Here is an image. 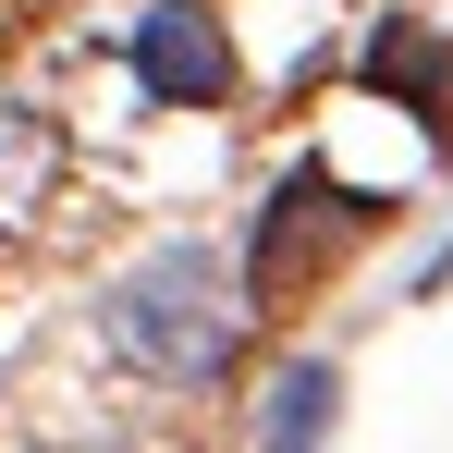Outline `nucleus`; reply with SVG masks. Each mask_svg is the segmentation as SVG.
I'll use <instances>...</instances> for the list:
<instances>
[{"label":"nucleus","mask_w":453,"mask_h":453,"mask_svg":"<svg viewBox=\"0 0 453 453\" xmlns=\"http://www.w3.org/2000/svg\"><path fill=\"white\" fill-rule=\"evenodd\" d=\"M98 319H111V343H123L148 380H172V392H221L233 356H245V295H233V270L209 257V245L135 257Z\"/></svg>","instance_id":"f257e3e1"},{"label":"nucleus","mask_w":453,"mask_h":453,"mask_svg":"<svg viewBox=\"0 0 453 453\" xmlns=\"http://www.w3.org/2000/svg\"><path fill=\"white\" fill-rule=\"evenodd\" d=\"M368 221H380V209H356L331 172H295V184L257 209V233H245V295H257V306H295V295H306V282H319V270H331Z\"/></svg>","instance_id":"f03ea898"},{"label":"nucleus","mask_w":453,"mask_h":453,"mask_svg":"<svg viewBox=\"0 0 453 453\" xmlns=\"http://www.w3.org/2000/svg\"><path fill=\"white\" fill-rule=\"evenodd\" d=\"M135 86H148L159 111H221L233 98V37L196 12V0H135Z\"/></svg>","instance_id":"7ed1b4c3"},{"label":"nucleus","mask_w":453,"mask_h":453,"mask_svg":"<svg viewBox=\"0 0 453 453\" xmlns=\"http://www.w3.org/2000/svg\"><path fill=\"white\" fill-rule=\"evenodd\" d=\"M368 74H392V86H404L429 135H453V50H441V37H417V25H380Z\"/></svg>","instance_id":"20e7f679"},{"label":"nucleus","mask_w":453,"mask_h":453,"mask_svg":"<svg viewBox=\"0 0 453 453\" xmlns=\"http://www.w3.org/2000/svg\"><path fill=\"white\" fill-rule=\"evenodd\" d=\"M319 429H331V368L295 356L270 380V404H257V453H319Z\"/></svg>","instance_id":"39448f33"},{"label":"nucleus","mask_w":453,"mask_h":453,"mask_svg":"<svg viewBox=\"0 0 453 453\" xmlns=\"http://www.w3.org/2000/svg\"><path fill=\"white\" fill-rule=\"evenodd\" d=\"M37 184H50V135H37V111H25V98H0V233H25Z\"/></svg>","instance_id":"423d86ee"}]
</instances>
